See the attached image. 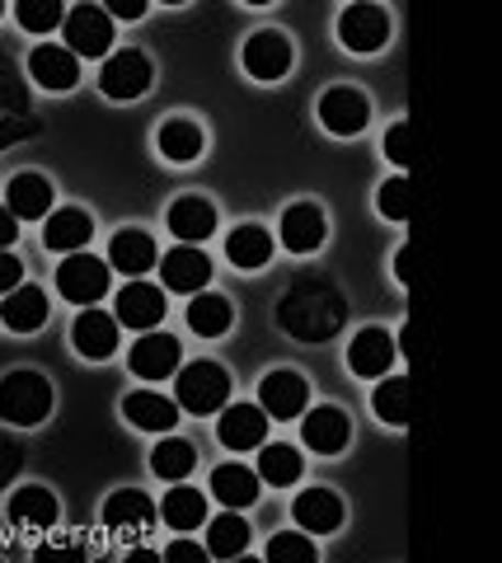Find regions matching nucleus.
<instances>
[{"label": "nucleus", "instance_id": "obj_1", "mask_svg": "<svg viewBox=\"0 0 502 563\" xmlns=\"http://www.w3.org/2000/svg\"><path fill=\"white\" fill-rule=\"evenodd\" d=\"M175 404L183 413H221L231 399V372L216 362H193V366H179L175 372Z\"/></svg>", "mask_w": 502, "mask_h": 563}, {"label": "nucleus", "instance_id": "obj_2", "mask_svg": "<svg viewBox=\"0 0 502 563\" xmlns=\"http://www.w3.org/2000/svg\"><path fill=\"white\" fill-rule=\"evenodd\" d=\"M52 413V385L38 372H14L0 380V418L14 428H38Z\"/></svg>", "mask_w": 502, "mask_h": 563}, {"label": "nucleus", "instance_id": "obj_3", "mask_svg": "<svg viewBox=\"0 0 502 563\" xmlns=\"http://www.w3.org/2000/svg\"><path fill=\"white\" fill-rule=\"evenodd\" d=\"M109 263L94 258L90 250H80V254H66L62 258V268H57V291L66 296L71 306H94L109 296Z\"/></svg>", "mask_w": 502, "mask_h": 563}, {"label": "nucleus", "instance_id": "obj_4", "mask_svg": "<svg viewBox=\"0 0 502 563\" xmlns=\"http://www.w3.org/2000/svg\"><path fill=\"white\" fill-rule=\"evenodd\" d=\"M150 62L142 57L136 47H123V52H109L103 57V70H99V90L109 95L113 103H127V99H142L150 90Z\"/></svg>", "mask_w": 502, "mask_h": 563}, {"label": "nucleus", "instance_id": "obj_5", "mask_svg": "<svg viewBox=\"0 0 502 563\" xmlns=\"http://www.w3.org/2000/svg\"><path fill=\"white\" fill-rule=\"evenodd\" d=\"M66 52L71 57H109L113 52V20L103 5H76L66 10Z\"/></svg>", "mask_w": 502, "mask_h": 563}, {"label": "nucleus", "instance_id": "obj_6", "mask_svg": "<svg viewBox=\"0 0 502 563\" xmlns=\"http://www.w3.org/2000/svg\"><path fill=\"white\" fill-rule=\"evenodd\" d=\"M179 357H183V347H179L175 333L146 329L142 339L132 343L127 366H132V376H142V380H165V376H175V372H179Z\"/></svg>", "mask_w": 502, "mask_h": 563}, {"label": "nucleus", "instance_id": "obj_7", "mask_svg": "<svg viewBox=\"0 0 502 563\" xmlns=\"http://www.w3.org/2000/svg\"><path fill=\"white\" fill-rule=\"evenodd\" d=\"M367 95L353 90V85H334V90H324L320 99V122H324V132H334V136H357L361 128H367Z\"/></svg>", "mask_w": 502, "mask_h": 563}, {"label": "nucleus", "instance_id": "obj_8", "mask_svg": "<svg viewBox=\"0 0 502 563\" xmlns=\"http://www.w3.org/2000/svg\"><path fill=\"white\" fill-rule=\"evenodd\" d=\"M258 399H264L258 409H264L268 418L291 422V418H301V413H305L310 385H305V376H297V372H268L264 385H258Z\"/></svg>", "mask_w": 502, "mask_h": 563}, {"label": "nucleus", "instance_id": "obj_9", "mask_svg": "<svg viewBox=\"0 0 502 563\" xmlns=\"http://www.w3.org/2000/svg\"><path fill=\"white\" fill-rule=\"evenodd\" d=\"M338 38L353 52H380L390 38V14L380 5H348L338 14Z\"/></svg>", "mask_w": 502, "mask_h": 563}, {"label": "nucleus", "instance_id": "obj_10", "mask_svg": "<svg viewBox=\"0 0 502 563\" xmlns=\"http://www.w3.org/2000/svg\"><path fill=\"white\" fill-rule=\"evenodd\" d=\"M239 57H245V70H249L254 80L272 85V80H282L287 70H291V43H287L277 29H258L254 38L245 43V52H239Z\"/></svg>", "mask_w": 502, "mask_h": 563}, {"label": "nucleus", "instance_id": "obj_11", "mask_svg": "<svg viewBox=\"0 0 502 563\" xmlns=\"http://www.w3.org/2000/svg\"><path fill=\"white\" fill-rule=\"evenodd\" d=\"M118 324L127 329H155L165 320V291L155 287V282H127L123 291H118V310H113Z\"/></svg>", "mask_w": 502, "mask_h": 563}, {"label": "nucleus", "instance_id": "obj_12", "mask_svg": "<svg viewBox=\"0 0 502 563\" xmlns=\"http://www.w3.org/2000/svg\"><path fill=\"white\" fill-rule=\"evenodd\" d=\"M160 282L169 291H183V296H198L207 282H212V258L193 244H179V250H169L160 258Z\"/></svg>", "mask_w": 502, "mask_h": 563}, {"label": "nucleus", "instance_id": "obj_13", "mask_svg": "<svg viewBox=\"0 0 502 563\" xmlns=\"http://www.w3.org/2000/svg\"><path fill=\"white\" fill-rule=\"evenodd\" d=\"M216 437L226 451H258L268 442V413L254 409V404H231L216 422Z\"/></svg>", "mask_w": 502, "mask_h": 563}, {"label": "nucleus", "instance_id": "obj_14", "mask_svg": "<svg viewBox=\"0 0 502 563\" xmlns=\"http://www.w3.org/2000/svg\"><path fill=\"white\" fill-rule=\"evenodd\" d=\"M394 357H400V347H394V339L386 329H361L348 343V366L361 380H380L394 366Z\"/></svg>", "mask_w": 502, "mask_h": 563}, {"label": "nucleus", "instance_id": "obj_15", "mask_svg": "<svg viewBox=\"0 0 502 563\" xmlns=\"http://www.w3.org/2000/svg\"><path fill=\"white\" fill-rule=\"evenodd\" d=\"M291 517L305 536H334L343 526V498L328 488H305L297 503H291Z\"/></svg>", "mask_w": 502, "mask_h": 563}, {"label": "nucleus", "instance_id": "obj_16", "mask_svg": "<svg viewBox=\"0 0 502 563\" xmlns=\"http://www.w3.org/2000/svg\"><path fill=\"white\" fill-rule=\"evenodd\" d=\"M103 526L118 536H142L155 526V503L146 498L142 488H123V493H113L109 503H103Z\"/></svg>", "mask_w": 502, "mask_h": 563}, {"label": "nucleus", "instance_id": "obj_17", "mask_svg": "<svg viewBox=\"0 0 502 563\" xmlns=\"http://www.w3.org/2000/svg\"><path fill=\"white\" fill-rule=\"evenodd\" d=\"M118 324L109 310H94V306H85V314L76 320V329H71V339H76V347H80V357H90V362H103V357H113L118 352Z\"/></svg>", "mask_w": 502, "mask_h": 563}, {"label": "nucleus", "instance_id": "obj_18", "mask_svg": "<svg viewBox=\"0 0 502 563\" xmlns=\"http://www.w3.org/2000/svg\"><path fill=\"white\" fill-rule=\"evenodd\" d=\"M305 446L320 451V455H338L343 446L353 442V422L343 409H334V404H324V409H310L305 413Z\"/></svg>", "mask_w": 502, "mask_h": 563}, {"label": "nucleus", "instance_id": "obj_19", "mask_svg": "<svg viewBox=\"0 0 502 563\" xmlns=\"http://www.w3.org/2000/svg\"><path fill=\"white\" fill-rule=\"evenodd\" d=\"M90 235H94V221H90V211H80V207H57L43 225V244L57 254H80L85 244H90Z\"/></svg>", "mask_w": 502, "mask_h": 563}, {"label": "nucleus", "instance_id": "obj_20", "mask_svg": "<svg viewBox=\"0 0 502 563\" xmlns=\"http://www.w3.org/2000/svg\"><path fill=\"white\" fill-rule=\"evenodd\" d=\"M324 235H328V225H324V211L315 202H297V207L282 211V244L291 254H315L324 244Z\"/></svg>", "mask_w": 502, "mask_h": 563}, {"label": "nucleus", "instance_id": "obj_21", "mask_svg": "<svg viewBox=\"0 0 502 563\" xmlns=\"http://www.w3.org/2000/svg\"><path fill=\"white\" fill-rule=\"evenodd\" d=\"M29 76L38 80L43 90H76V80H80V57H71L66 47L43 43V47L29 57Z\"/></svg>", "mask_w": 502, "mask_h": 563}, {"label": "nucleus", "instance_id": "obj_22", "mask_svg": "<svg viewBox=\"0 0 502 563\" xmlns=\"http://www.w3.org/2000/svg\"><path fill=\"white\" fill-rule=\"evenodd\" d=\"M5 207L14 221H43V217H52V184L43 174H14Z\"/></svg>", "mask_w": 502, "mask_h": 563}, {"label": "nucleus", "instance_id": "obj_23", "mask_svg": "<svg viewBox=\"0 0 502 563\" xmlns=\"http://www.w3.org/2000/svg\"><path fill=\"white\" fill-rule=\"evenodd\" d=\"M216 231V207L207 202V198H179L175 207H169V235L183 240V244H202L207 235Z\"/></svg>", "mask_w": 502, "mask_h": 563}, {"label": "nucleus", "instance_id": "obj_24", "mask_svg": "<svg viewBox=\"0 0 502 563\" xmlns=\"http://www.w3.org/2000/svg\"><path fill=\"white\" fill-rule=\"evenodd\" d=\"M123 413L132 428H142V432H169L179 422V404L175 399H165V395H155V390H136L123 399Z\"/></svg>", "mask_w": 502, "mask_h": 563}, {"label": "nucleus", "instance_id": "obj_25", "mask_svg": "<svg viewBox=\"0 0 502 563\" xmlns=\"http://www.w3.org/2000/svg\"><path fill=\"white\" fill-rule=\"evenodd\" d=\"M155 146H160V155L169 165H193L202 146H207V136L193 118H169L160 132H155Z\"/></svg>", "mask_w": 502, "mask_h": 563}, {"label": "nucleus", "instance_id": "obj_26", "mask_svg": "<svg viewBox=\"0 0 502 563\" xmlns=\"http://www.w3.org/2000/svg\"><path fill=\"white\" fill-rule=\"evenodd\" d=\"M0 320H5V329L14 333H33V329H43L47 324V296L43 287H14L5 301H0Z\"/></svg>", "mask_w": 502, "mask_h": 563}, {"label": "nucleus", "instance_id": "obj_27", "mask_svg": "<svg viewBox=\"0 0 502 563\" xmlns=\"http://www.w3.org/2000/svg\"><path fill=\"white\" fill-rule=\"evenodd\" d=\"M160 521L169 526V531H179V536H188V531H198V526H207V498L198 488H188L183 479L165 493V503H160Z\"/></svg>", "mask_w": 502, "mask_h": 563}, {"label": "nucleus", "instance_id": "obj_28", "mask_svg": "<svg viewBox=\"0 0 502 563\" xmlns=\"http://www.w3.org/2000/svg\"><path fill=\"white\" fill-rule=\"evenodd\" d=\"M155 258H160V254H155V240L146 231H118L113 244H109V268L127 273V277L150 273Z\"/></svg>", "mask_w": 502, "mask_h": 563}, {"label": "nucleus", "instance_id": "obj_29", "mask_svg": "<svg viewBox=\"0 0 502 563\" xmlns=\"http://www.w3.org/2000/svg\"><path fill=\"white\" fill-rule=\"evenodd\" d=\"M212 498L221 507H231V512H239V507H254V498H258V470L235 465V461L212 470Z\"/></svg>", "mask_w": 502, "mask_h": 563}, {"label": "nucleus", "instance_id": "obj_30", "mask_svg": "<svg viewBox=\"0 0 502 563\" xmlns=\"http://www.w3.org/2000/svg\"><path fill=\"white\" fill-rule=\"evenodd\" d=\"M10 517L14 526H24V531H47V526H57V498L43 488V484H29L10 498Z\"/></svg>", "mask_w": 502, "mask_h": 563}, {"label": "nucleus", "instance_id": "obj_31", "mask_svg": "<svg viewBox=\"0 0 502 563\" xmlns=\"http://www.w3.org/2000/svg\"><path fill=\"white\" fill-rule=\"evenodd\" d=\"M231 324H235V306L226 296L198 291L193 301H188V329L202 333V339H221V333H231Z\"/></svg>", "mask_w": 502, "mask_h": 563}, {"label": "nucleus", "instance_id": "obj_32", "mask_svg": "<svg viewBox=\"0 0 502 563\" xmlns=\"http://www.w3.org/2000/svg\"><path fill=\"white\" fill-rule=\"evenodd\" d=\"M413 380L409 376H390V380H380L376 385V395H371V409L380 422H394V428H404V422H413Z\"/></svg>", "mask_w": 502, "mask_h": 563}, {"label": "nucleus", "instance_id": "obj_33", "mask_svg": "<svg viewBox=\"0 0 502 563\" xmlns=\"http://www.w3.org/2000/svg\"><path fill=\"white\" fill-rule=\"evenodd\" d=\"M258 479H268L272 488H291L301 479V451L297 446H282V442H264L258 446Z\"/></svg>", "mask_w": 502, "mask_h": 563}, {"label": "nucleus", "instance_id": "obj_34", "mask_svg": "<svg viewBox=\"0 0 502 563\" xmlns=\"http://www.w3.org/2000/svg\"><path fill=\"white\" fill-rule=\"evenodd\" d=\"M245 544H249V521L231 512V507L216 521H207V554L212 559H239Z\"/></svg>", "mask_w": 502, "mask_h": 563}, {"label": "nucleus", "instance_id": "obj_35", "mask_svg": "<svg viewBox=\"0 0 502 563\" xmlns=\"http://www.w3.org/2000/svg\"><path fill=\"white\" fill-rule=\"evenodd\" d=\"M226 254H231L235 268L254 273L272 258V235L264 231V225H239V231H231V240H226Z\"/></svg>", "mask_w": 502, "mask_h": 563}, {"label": "nucleus", "instance_id": "obj_36", "mask_svg": "<svg viewBox=\"0 0 502 563\" xmlns=\"http://www.w3.org/2000/svg\"><path fill=\"white\" fill-rule=\"evenodd\" d=\"M193 465H198V451H193V442H183V437H165V442L150 451V470L160 474V479H169V484L188 479Z\"/></svg>", "mask_w": 502, "mask_h": 563}, {"label": "nucleus", "instance_id": "obj_37", "mask_svg": "<svg viewBox=\"0 0 502 563\" xmlns=\"http://www.w3.org/2000/svg\"><path fill=\"white\" fill-rule=\"evenodd\" d=\"M14 20L29 33H52L66 24V5L62 0H14Z\"/></svg>", "mask_w": 502, "mask_h": 563}, {"label": "nucleus", "instance_id": "obj_38", "mask_svg": "<svg viewBox=\"0 0 502 563\" xmlns=\"http://www.w3.org/2000/svg\"><path fill=\"white\" fill-rule=\"evenodd\" d=\"M268 559H272V563H315L320 550L310 544L305 531H282V536L268 540Z\"/></svg>", "mask_w": 502, "mask_h": 563}, {"label": "nucleus", "instance_id": "obj_39", "mask_svg": "<svg viewBox=\"0 0 502 563\" xmlns=\"http://www.w3.org/2000/svg\"><path fill=\"white\" fill-rule=\"evenodd\" d=\"M376 207H380V217H390V221H409L413 217V184L404 179V174L390 179V184H380Z\"/></svg>", "mask_w": 502, "mask_h": 563}, {"label": "nucleus", "instance_id": "obj_40", "mask_svg": "<svg viewBox=\"0 0 502 563\" xmlns=\"http://www.w3.org/2000/svg\"><path fill=\"white\" fill-rule=\"evenodd\" d=\"M386 161H394L400 169H409L413 161H419V132H413L409 122H394V128L386 132Z\"/></svg>", "mask_w": 502, "mask_h": 563}, {"label": "nucleus", "instance_id": "obj_41", "mask_svg": "<svg viewBox=\"0 0 502 563\" xmlns=\"http://www.w3.org/2000/svg\"><path fill=\"white\" fill-rule=\"evenodd\" d=\"M212 554H207V544H193V540H175L165 550V563H207Z\"/></svg>", "mask_w": 502, "mask_h": 563}, {"label": "nucleus", "instance_id": "obj_42", "mask_svg": "<svg viewBox=\"0 0 502 563\" xmlns=\"http://www.w3.org/2000/svg\"><path fill=\"white\" fill-rule=\"evenodd\" d=\"M20 282H24V263L14 258L10 250H0V296H10Z\"/></svg>", "mask_w": 502, "mask_h": 563}, {"label": "nucleus", "instance_id": "obj_43", "mask_svg": "<svg viewBox=\"0 0 502 563\" xmlns=\"http://www.w3.org/2000/svg\"><path fill=\"white\" fill-rule=\"evenodd\" d=\"M109 20H142L146 14V0H109Z\"/></svg>", "mask_w": 502, "mask_h": 563}, {"label": "nucleus", "instance_id": "obj_44", "mask_svg": "<svg viewBox=\"0 0 502 563\" xmlns=\"http://www.w3.org/2000/svg\"><path fill=\"white\" fill-rule=\"evenodd\" d=\"M14 235H20V221L10 217V207H0V250H10Z\"/></svg>", "mask_w": 502, "mask_h": 563}, {"label": "nucleus", "instance_id": "obj_45", "mask_svg": "<svg viewBox=\"0 0 502 563\" xmlns=\"http://www.w3.org/2000/svg\"><path fill=\"white\" fill-rule=\"evenodd\" d=\"M394 277H400L404 287H413V244H409V250H400V258H394Z\"/></svg>", "mask_w": 502, "mask_h": 563}, {"label": "nucleus", "instance_id": "obj_46", "mask_svg": "<svg viewBox=\"0 0 502 563\" xmlns=\"http://www.w3.org/2000/svg\"><path fill=\"white\" fill-rule=\"evenodd\" d=\"M33 559H38V563H43V559H71V563H80V559H90V554H85L80 544H66V550H38Z\"/></svg>", "mask_w": 502, "mask_h": 563}, {"label": "nucleus", "instance_id": "obj_47", "mask_svg": "<svg viewBox=\"0 0 502 563\" xmlns=\"http://www.w3.org/2000/svg\"><path fill=\"white\" fill-rule=\"evenodd\" d=\"M127 563H155V550H132Z\"/></svg>", "mask_w": 502, "mask_h": 563}, {"label": "nucleus", "instance_id": "obj_48", "mask_svg": "<svg viewBox=\"0 0 502 563\" xmlns=\"http://www.w3.org/2000/svg\"><path fill=\"white\" fill-rule=\"evenodd\" d=\"M0 10H5V5H0Z\"/></svg>", "mask_w": 502, "mask_h": 563}]
</instances>
